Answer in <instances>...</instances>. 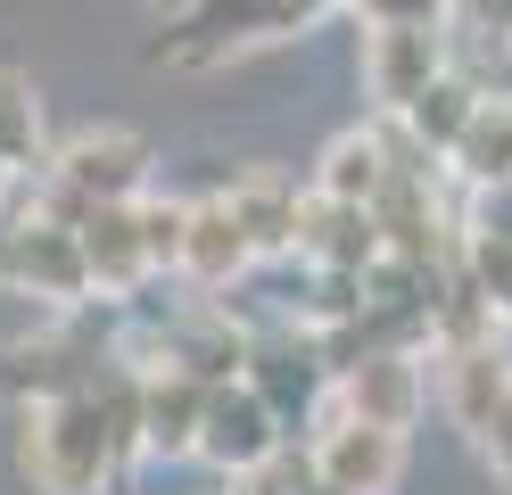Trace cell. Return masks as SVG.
Returning a JSON list of instances; mask_svg holds the SVG:
<instances>
[{
	"label": "cell",
	"mask_w": 512,
	"mask_h": 495,
	"mask_svg": "<svg viewBox=\"0 0 512 495\" xmlns=\"http://www.w3.org/2000/svg\"><path fill=\"white\" fill-rule=\"evenodd\" d=\"M133 454V438H124V421L108 413L100 388L83 396H50V405H25V479H34L42 495H100L116 479V462Z\"/></svg>",
	"instance_id": "cell-1"
},
{
	"label": "cell",
	"mask_w": 512,
	"mask_h": 495,
	"mask_svg": "<svg viewBox=\"0 0 512 495\" xmlns=\"http://www.w3.org/2000/svg\"><path fill=\"white\" fill-rule=\"evenodd\" d=\"M149 190V149L116 124H83L67 149H50V207L58 223H83L91 207H133Z\"/></svg>",
	"instance_id": "cell-2"
},
{
	"label": "cell",
	"mask_w": 512,
	"mask_h": 495,
	"mask_svg": "<svg viewBox=\"0 0 512 495\" xmlns=\"http://www.w3.org/2000/svg\"><path fill=\"white\" fill-rule=\"evenodd\" d=\"M323 9H339V0H207L199 17H182L166 33V50H157V58L215 66V58H232V50H256V42H281V33L314 25Z\"/></svg>",
	"instance_id": "cell-3"
},
{
	"label": "cell",
	"mask_w": 512,
	"mask_h": 495,
	"mask_svg": "<svg viewBox=\"0 0 512 495\" xmlns=\"http://www.w3.org/2000/svg\"><path fill=\"white\" fill-rule=\"evenodd\" d=\"M438 83H446V33L438 25H372L364 33V91L389 124H405Z\"/></svg>",
	"instance_id": "cell-4"
},
{
	"label": "cell",
	"mask_w": 512,
	"mask_h": 495,
	"mask_svg": "<svg viewBox=\"0 0 512 495\" xmlns=\"http://www.w3.org/2000/svg\"><path fill=\"white\" fill-rule=\"evenodd\" d=\"M0 281H9V289H34V297H50V306L91 297V264H83L75 223H58V215L9 223V231H0Z\"/></svg>",
	"instance_id": "cell-5"
},
{
	"label": "cell",
	"mask_w": 512,
	"mask_h": 495,
	"mask_svg": "<svg viewBox=\"0 0 512 495\" xmlns=\"http://www.w3.org/2000/svg\"><path fill=\"white\" fill-rule=\"evenodd\" d=\"M314 479L339 487V495H389L405 479V429H380V421H356V413H331L314 429Z\"/></svg>",
	"instance_id": "cell-6"
},
{
	"label": "cell",
	"mask_w": 512,
	"mask_h": 495,
	"mask_svg": "<svg viewBox=\"0 0 512 495\" xmlns=\"http://www.w3.org/2000/svg\"><path fill=\"white\" fill-rule=\"evenodd\" d=\"M199 454L215 462L223 479H256V471H273V462L290 454V429L273 421V405H265L248 380H232V388H215V405H207Z\"/></svg>",
	"instance_id": "cell-7"
},
{
	"label": "cell",
	"mask_w": 512,
	"mask_h": 495,
	"mask_svg": "<svg viewBox=\"0 0 512 495\" xmlns=\"http://www.w3.org/2000/svg\"><path fill=\"white\" fill-rule=\"evenodd\" d=\"M323 380H331V355H323V339H314V330H273V339L248 347V388L273 405L281 429H306V421H314Z\"/></svg>",
	"instance_id": "cell-8"
},
{
	"label": "cell",
	"mask_w": 512,
	"mask_h": 495,
	"mask_svg": "<svg viewBox=\"0 0 512 495\" xmlns=\"http://www.w3.org/2000/svg\"><path fill=\"white\" fill-rule=\"evenodd\" d=\"M438 396L446 413H455V429L471 446L496 438V421L512 413V355L488 339V347H438Z\"/></svg>",
	"instance_id": "cell-9"
},
{
	"label": "cell",
	"mask_w": 512,
	"mask_h": 495,
	"mask_svg": "<svg viewBox=\"0 0 512 495\" xmlns=\"http://www.w3.org/2000/svg\"><path fill=\"white\" fill-rule=\"evenodd\" d=\"M75 240H83V264H91V289H100V297H133V289L157 273L141 198H133V207H91V215L75 223Z\"/></svg>",
	"instance_id": "cell-10"
},
{
	"label": "cell",
	"mask_w": 512,
	"mask_h": 495,
	"mask_svg": "<svg viewBox=\"0 0 512 495\" xmlns=\"http://www.w3.org/2000/svg\"><path fill=\"white\" fill-rule=\"evenodd\" d=\"M339 413L380 421V429H413V413H422V363H413V347H372V355L347 363Z\"/></svg>",
	"instance_id": "cell-11"
},
{
	"label": "cell",
	"mask_w": 512,
	"mask_h": 495,
	"mask_svg": "<svg viewBox=\"0 0 512 495\" xmlns=\"http://www.w3.org/2000/svg\"><path fill=\"white\" fill-rule=\"evenodd\" d=\"M256 264V240H248V223L232 215V198H190V223H182V273L199 281V289H223V281H240Z\"/></svg>",
	"instance_id": "cell-12"
},
{
	"label": "cell",
	"mask_w": 512,
	"mask_h": 495,
	"mask_svg": "<svg viewBox=\"0 0 512 495\" xmlns=\"http://www.w3.org/2000/svg\"><path fill=\"white\" fill-rule=\"evenodd\" d=\"M298 256L314 264V273H372V264H380V223H372V207H339V198H314V190H306Z\"/></svg>",
	"instance_id": "cell-13"
},
{
	"label": "cell",
	"mask_w": 512,
	"mask_h": 495,
	"mask_svg": "<svg viewBox=\"0 0 512 495\" xmlns=\"http://www.w3.org/2000/svg\"><path fill=\"white\" fill-rule=\"evenodd\" d=\"M223 198H232V215L248 223L256 256H281V248H298L306 198H298V182H290V174H273V165H240V174L223 182Z\"/></svg>",
	"instance_id": "cell-14"
},
{
	"label": "cell",
	"mask_w": 512,
	"mask_h": 495,
	"mask_svg": "<svg viewBox=\"0 0 512 495\" xmlns=\"http://www.w3.org/2000/svg\"><path fill=\"white\" fill-rule=\"evenodd\" d=\"M207 405H215V388L207 380H190V372H149V396H141V446L149 454H199L207 438Z\"/></svg>",
	"instance_id": "cell-15"
},
{
	"label": "cell",
	"mask_w": 512,
	"mask_h": 495,
	"mask_svg": "<svg viewBox=\"0 0 512 495\" xmlns=\"http://www.w3.org/2000/svg\"><path fill=\"white\" fill-rule=\"evenodd\" d=\"M397 174V149H389V124L380 132H339L314 165V198H339V207H380V190Z\"/></svg>",
	"instance_id": "cell-16"
},
{
	"label": "cell",
	"mask_w": 512,
	"mask_h": 495,
	"mask_svg": "<svg viewBox=\"0 0 512 495\" xmlns=\"http://www.w3.org/2000/svg\"><path fill=\"white\" fill-rule=\"evenodd\" d=\"M455 174L471 182V190H512V99H479V116H471V132L455 141Z\"/></svg>",
	"instance_id": "cell-17"
},
{
	"label": "cell",
	"mask_w": 512,
	"mask_h": 495,
	"mask_svg": "<svg viewBox=\"0 0 512 495\" xmlns=\"http://www.w3.org/2000/svg\"><path fill=\"white\" fill-rule=\"evenodd\" d=\"M479 99H488V91H471L463 75H446V83L422 99V108L405 116V132H413V141H422L430 157H455V141H463V132H471V116H479Z\"/></svg>",
	"instance_id": "cell-18"
},
{
	"label": "cell",
	"mask_w": 512,
	"mask_h": 495,
	"mask_svg": "<svg viewBox=\"0 0 512 495\" xmlns=\"http://www.w3.org/2000/svg\"><path fill=\"white\" fill-rule=\"evenodd\" d=\"M0 165H50L42 157V99L9 66H0Z\"/></svg>",
	"instance_id": "cell-19"
},
{
	"label": "cell",
	"mask_w": 512,
	"mask_h": 495,
	"mask_svg": "<svg viewBox=\"0 0 512 495\" xmlns=\"http://www.w3.org/2000/svg\"><path fill=\"white\" fill-rule=\"evenodd\" d=\"M356 9H364L372 25H438L455 0H356Z\"/></svg>",
	"instance_id": "cell-20"
},
{
	"label": "cell",
	"mask_w": 512,
	"mask_h": 495,
	"mask_svg": "<svg viewBox=\"0 0 512 495\" xmlns=\"http://www.w3.org/2000/svg\"><path fill=\"white\" fill-rule=\"evenodd\" d=\"M455 9H463L479 33H504V42H512V0H455Z\"/></svg>",
	"instance_id": "cell-21"
},
{
	"label": "cell",
	"mask_w": 512,
	"mask_h": 495,
	"mask_svg": "<svg viewBox=\"0 0 512 495\" xmlns=\"http://www.w3.org/2000/svg\"><path fill=\"white\" fill-rule=\"evenodd\" d=\"M479 454H488V471H496V487L512 495V413L496 421V438H488V446H479Z\"/></svg>",
	"instance_id": "cell-22"
},
{
	"label": "cell",
	"mask_w": 512,
	"mask_h": 495,
	"mask_svg": "<svg viewBox=\"0 0 512 495\" xmlns=\"http://www.w3.org/2000/svg\"><path fill=\"white\" fill-rule=\"evenodd\" d=\"M488 231H512V190H488V215H479Z\"/></svg>",
	"instance_id": "cell-23"
},
{
	"label": "cell",
	"mask_w": 512,
	"mask_h": 495,
	"mask_svg": "<svg viewBox=\"0 0 512 495\" xmlns=\"http://www.w3.org/2000/svg\"><path fill=\"white\" fill-rule=\"evenodd\" d=\"M157 9H166V17L182 25V17H199V9H207V0H157Z\"/></svg>",
	"instance_id": "cell-24"
},
{
	"label": "cell",
	"mask_w": 512,
	"mask_h": 495,
	"mask_svg": "<svg viewBox=\"0 0 512 495\" xmlns=\"http://www.w3.org/2000/svg\"><path fill=\"white\" fill-rule=\"evenodd\" d=\"M9 182H17V165H0V198H9Z\"/></svg>",
	"instance_id": "cell-25"
},
{
	"label": "cell",
	"mask_w": 512,
	"mask_h": 495,
	"mask_svg": "<svg viewBox=\"0 0 512 495\" xmlns=\"http://www.w3.org/2000/svg\"><path fill=\"white\" fill-rule=\"evenodd\" d=\"M306 495H339V487H323V479H314V487H306Z\"/></svg>",
	"instance_id": "cell-26"
},
{
	"label": "cell",
	"mask_w": 512,
	"mask_h": 495,
	"mask_svg": "<svg viewBox=\"0 0 512 495\" xmlns=\"http://www.w3.org/2000/svg\"><path fill=\"white\" fill-rule=\"evenodd\" d=\"M504 322H512V297H504Z\"/></svg>",
	"instance_id": "cell-27"
}]
</instances>
